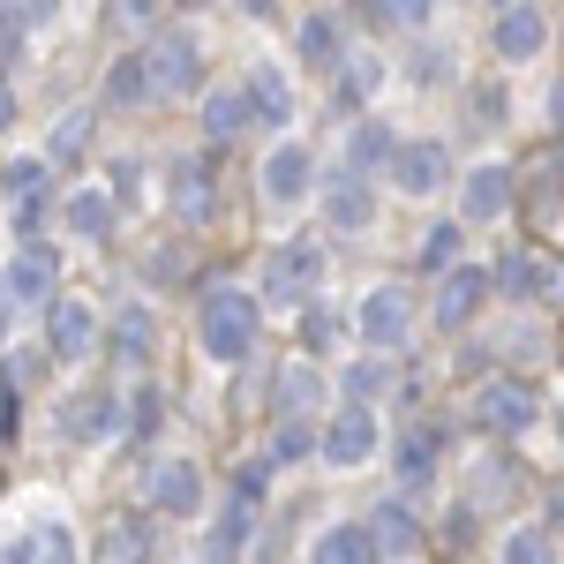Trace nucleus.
I'll list each match as a JSON object with an SVG mask.
<instances>
[{
	"mask_svg": "<svg viewBox=\"0 0 564 564\" xmlns=\"http://www.w3.org/2000/svg\"><path fill=\"white\" fill-rule=\"evenodd\" d=\"M384 174H391L399 196H436V188L452 181V151H444V135H399Z\"/></svg>",
	"mask_w": 564,
	"mask_h": 564,
	"instance_id": "f8f14e48",
	"label": "nucleus"
},
{
	"mask_svg": "<svg viewBox=\"0 0 564 564\" xmlns=\"http://www.w3.org/2000/svg\"><path fill=\"white\" fill-rule=\"evenodd\" d=\"M557 444H564V414H557Z\"/></svg>",
	"mask_w": 564,
	"mask_h": 564,
	"instance_id": "4d7b16f0",
	"label": "nucleus"
},
{
	"mask_svg": "<svg viewBox=\"0 0 564 564\" xmlns=\"http://www.w3.org/2000/svg\"><path fill=\"white\" fill-rule=\"evenodd\" d=\"M196 505H204V467L196 459H159L151 467V512L159 520H196Z\"/></svg>",
	"mask_w": 564,
	"mask_h": 564,
	"instance_id": "aec40b11",
	"label": "nucleus"
},
{
	"mask_svg": "<svg viewBox=\"0 0 564 564\" xmlns=\"http://www.w3.org/2000/svg\"><path fill=\"white\" fill-rule=\"evenodd\" d=\"M316 204H324V226H332V234H369V226H377V188L361 174H347V166L316 188Z\"/></svg>",
	"mask_w": 564,
	"mask_h": 564,
	"instance_id": "6ab92c4d",
	"label": "nucleus"
},
{
	"mask_svg": "<svg viewBox=\"0 0 564 564\" xmlns=\"http://www.w3.org/2000/svg\"><path fill=\"white\" fill-rule=\"evenodd\" d=\"M377 444H384V430H377L369 406H332V414L316 422V459H324V467H369Z\"/></svg>",
	"mask_w": 564,
	"mask_h": 564,
	"instance_id": "1a4fd4ad",
	"label": "nucleus"
},
{
	"mask_svg": "<svg viewBox=\"0 0 564 564\" xmlns=\"http://www.w3.org/2000/svg\"><path fill=\"white\" fill-rule=\"evenodd\" d=\"M263 339V302L241 286H204L196 294V347L212 361H249Z\"/></svg>",
	"mask_w": 564,
	"mask_h": 564,
	"instance_id": "f257e3e1",
	"label": "nucleus"
},
{
	"mask_svg": "<svg viewBox=\"0 0 564 564\" xmlns=\"http://www.w3.org/2000/svg\"><path fill=\"white\" fill-rule=\"evenodd\" d=\"M534 422H542V391L527 384V377L497 369V377H481V384H475V430H489V436H527Z\"/></svg>",
	"mask_w": 564,
	"mask_h": 564,
	"instance_id": "20e7f679",
	"label": "nucleus"
},
{
	"mask_svg": "<svg viewBox=\"0 0 564 564\" xmlns=\"http://www.w3.org/2000/svg\"><path fill=\"white\" fill-rule=\"evenodd\" d=\"M399 384H406V377H399V361H384V354H361L339 391H347V406H369V414H377V406H384Z\"/></svg>",
	"mask_w": 564,
	"mask_h": 564,
	"instance_id": "c756f323",
	"label": "nucleus"
},
{
	"mask_svg": "<svg viewBox=\"0 0 564 564\" xmlns=\"http://www.w3.org/2000/svg\"><path fill=\"white\" fill-rule=\"evenodd\" d=\"M98 347H106V316H98V302H84V294H53V308H45V354H53V361H90Z\"/></svg>",
	"mask_w": 564,
	"mask_h": 564,
	"instance_id": "6e6552de",
	"label": "nucleus"
},
{
	"mask_svg": "<svg viewBox=\"0 0 564 564\" xmlns=\"http://www.w3.org/2000/svg\"><path fill=\"white\" fill-rule=\"evenodd\" d=\"M475 113H481V121H505V113H512L505 84H481V90H475Z\"/></svg>",
	"mask_w": 564,
	"mask_h": 564,
	"instance_id": "3c124183",
	"label": "nucleus"
},
{
	"mask_svg": "<svg viewBox=\"0 0 564 564\" xmlns=\"http://www.w3.org/2000/svg\"><path fill=\"white\" fill-rule=\"evenodd\" d=\"M324 399H332V377L316 361H286L271 377V414L279 422H324Z\"/></svg>",
	"mask_w": 564,
	"mask_h": 564,
	"instance_id": "2eb2a0df",
	"label": "nucleus"
},
{
	"mask_svg": "<svg viewBox=\"0 0 564 564\" xmlns=\"http://www.w3.org/2000/svg\"><path fill=\"white\" fill-rule=\"evenodd\" d=\"M422 23H430L422 0H384V8H369V31H422Z\"/></svg>",
	"mask_w": 564,
	"mask_h": 564,
	"instance_id": "49530a36",
	"label": "nucleus"
},
{
	"mask_svg": "<svg viewBox=\"0 0 564 564\" xmlns=\"http://www.w3.org/2000/svg\"><path fill=\"white\" fill-rule=\"evenodd\" d=\"M308 452H316V422H279L271 452H263V467H286V459H308Z\"/></svg>",
	"mask_w": 564,
	"mask_h": 564,
	"instance_id": "c03bdc74",
	"label": "nucleus"
},
{
	"mask_svg": "<svg viewBox=\"0 0 564 564\" xmlns=\"http://www.w3.org/2000/svg\"><path fill=\"white\" fill-rule=\"evenodd\" d=\"M196 129H204V143H212V151H226V143H241V135H249V113H241V90H212V98H204V113H196Z\"/></svg>",
	"mask_w": 564,
	"mask_h": 564,
	"instance_id": "473e14b6",
	"label": "nucleus"
},
{
	"mask_svg": "<svg viewBox=\"0 0 564 564\" xmlns=\"http://www.w3.org/2000/svg\"><path fill=\"white\" fill-rule=\"evenodd\" d=\"M151 347H159V316H151V308H121V324L106 332V354H113L121 369H143Z\"/></svg>",
	"mask_w": 564,
	"mask_h": 564,
	"instance_id": "7c9ffc66",
	"label": "nucleus"
},
{
	"mask_svg": "<svg viewBox=\"0 0 564 564\" xmlns=\"http://www.w3.org/2000/svg\"><path fill=\"white\" fill-rule=\"evenodd\" d=\"M308 564H384V557H377V542H369L361 520H332L308 542Z\"/></svg>",
	"mask_w": 564,
	"mask_h": 564,
	"instance_id": "cd10ccee",
	"label": "nucleus"
},
{
	"mask_svg": "<svg viewBox=\"0 0 564 564\" xmlns=\"http://www.w3.org/2000/svg\"><path fill=\"white\" fill-rule=\"evenodd\" d=\"M15 129V84H8V68H0V135Z\"/></svg>",
	"mask_w": 564,
	"mask_h": 564,
	"instance_id": "603ef678",
	"label": "nucleus"
},
{
	"mask_svg": "<svg viewBox=\"0 0 564 564\" xmlns=\"http://www.w3.org/2000/svg\"><path fill=\"white\" fill-rule=\"evenodd\" d=\"M159 422H166L159 384H135V399H121V436H129V444H151V436H159Z\"/></svg>",
	"mask_w": 564,
	"mask_h": 564,
	"instance_id": "c9c22d12",
	"label": "nucleus"
},
{
	"mask_svg": "<svg viewBox=\"0 0 564 564\" xmlns=\"http://www.w3.org/2000/svg\"><path fill=\"white\" fill-rule=\"evenodd\" d=\"M263 497H271V467H263V459H241V467H234V489H226V512L257 520Z\"/></svg>",
	"mask_w": 564,
	"mask_h": 564,
	"instance_id": "4c0bfd02",
	"label": "nucleus"
},
{
	"mask_svg": "<svg viewBox=\"0 0 564 564\" xmlns=\"http://www.w3.org/2000/svg\"><path fill=\"white\" fill-rule=\"evenodd\" d=\"M444 467V414H414L406 430L391 436V481H399V497H422Z\"/></svg>",
	"mask_w": 564,
	"mask_h": 564,
	"instance_id": "0eeeda50",
	"label": "nucleus"
},
{
	"mask_svg": "<svg viewBox=\"0 0 564 564\" xmlns=\"http://www.w3.org/2000/svg\"><path fill=\"white\" fill-rule=\"evenodd\" d=\"M354 332L369 339V354L391 361V354L414 339V294H406V286H369L361 308H354Z\"/></svg>",
	"mask_w": 564,
	"mask_h": 564,
	"instance_id": "9d476101",
	"label": "nucleus"
},
{
	"mask_svg": "<svg viewBox=\"0 0 564 564\" xmlns=\"http://www.w3.org/2000/svg\"><path fill=\"white\" fill-rule=\"evenodd\" d=\"M414 263H422V271H430V279H444V271H452V263H459V218H436L430 234H422V241H414Z\"/></svg>",
	"mask_w": 564,
	"mask_h": 564,
	"instance_id": "58836bf2",
	"label": "nucleus"
},
{
	"mask_svg": "<svg viewBox=\"0 0 564 564\" xmlns=\"http://www.w3.org/2000/svg\"><path fill=\"white\" fill-rule=\"evenodd\" d=\"M31 564H84V557H76V534L45 520L39 534H31Z\"/></svg>",
	"mask_w": 564,
	"mask_h": 564,
	"instance_id": "a18cd8bd",
	"label": "nucleus"
},
{
	"mask_svg": "<svg viewBox=\"0 0 564 564\" xmlns=\"http://www.w3.org/2000/svg\"><path fill=\"white\" fill-rule=\"evenodd\" d=\"M294 53H302V68H316V76H339V61H347V23H339V15H308L302 31H294Z\"/></svg>",
	"mask_w": 564,
	"mask_h": 564,
	"instance_id": "a878e982",
	"label": "nucleus"
},
{
	"mask_svg": "<svg viewBox=\"0 0 564 564\" xmlns=\"http://www.w3.org/2000/svg\"><path fill=\"white\" fill-rule=\"evenodd\" d=\"M527 308H564V249L534 263V302Z\"/></svg>",
	"mask_w": 564,
	"mask_h": 564,
	"instance_id": "de8ad7c7",
	"label": "nucleus"
},
{
	"mask_svg": "<svg viewBox=\"0 0 564 564\" xmlns=\"http://www.w3.org/2000/svg\"><path fill=\"white\" fill-rule=\"evenodd\" d=\"M324 263H332V249H324L316 234H286V241L263 257V294H257V302L308 308L316 294H324Z\"/></svg>",
	"mask_w": 564,
	"mask_h": 564,
	"instance_id": "7ed1b4c3",
	"label": "nucleus"
},
{
	"mask_svg": "<svg viewBox=\"0 0 564 564\" xmlns=\"http://www.w3.org/2000/svg\"><path fill=\"white\" fill-rule=\"evenodd\" d=\"M557 369H564V332H557Z\"/></svg>",
	"mask_w": 564,
	"mask_h": 564,
	"instance_id": "6e6d98bb",
	"label": "nucleus"
},
{
	"mask_svg": "<svg viewBox=\"0 0 564 564\" xmlns=\"http://www.w3.org/2000/svg\"><path fill=\"white\" fill-rule=\"evenodd\" d=\"M45 159H8L0 166V204H8V226L23 234V241H39L45 226V204H53V188H45Z\"/></svg>",
	"mask_w": 564,
	"mask_h": 564,
	"instance_id": "9b49d317",
	"label": "nucleus"
},
{
	"mask_svg": "<svg viewBox=\"0 0 564 564\" xmlns=\"http://www.w3.org/2000/svg\"><path fill=\"white\" fill-rule=\"evenodd\" d=\"M361 527H369V542H377V557H384V564L422 557V550H430V527H422V512H414L406 497H384Z\"/></svg>",
	"mask_w": 564,
	"mask_h": 564,
	"instance_id": "f3484780",
	"label": "nucleus"
},
{
	"mask_svg": "<svg viewBox=\"0 0 564 564\" xmlns=\"http://www.w3.org/2000/svg\"><path fill=\"white\" fill-rule=\"evenodd\" d=\"M339 339H347V316H339V308L316 294V302L302 308V347H308V354H332Z\"/></svg>",
	"mask_w": 564,
	"mask_h": 564,
	"instance_id": "a19ab883",
	"label": "nucleus"
},
{
	"mask_svg": "<svg viewBox=\"0 0 564 564\" xmlns=\"http://www.w3.org/2000/svg\"><path fill=\"white\" fill-rule=\"evenodd\" d=\"M39 23H53V8H0V61H15Z\"/></svg>",
	"mask_w": 564,
	"mask_h": 564,
	"instance_id": "37998d69",
	"label": "nucleus"
},
{
	"mask_svg": "<svg viewBox=\"0 0 564 564\" xmlns=\"http://www.w3.org/2000/svg\"><path fill=\"white\" fill-rule=\"evenodd\" d=\"M90 135H98V113H90V106H68V113L53 121V135H45V174H53V166H84Z\"/></svg>",
	"mask_w": 564,
	"mask_h": 564,
	"instance_id": "c85d7f7f",
	"label": "nucleus"
},
{
	"mask_svg": "<svg viewBox=\"0 0 564 564\" xmlns=\"http://www.w3.org/2000/svg\"><path fill=\"white\" fill-rule=\"evenodd\" d=\"M505 212H512V166L481 159L475 174L459 181V218H505Z\"/></svg>",
	"mask_w": 564,
	"mask_h": 564,
	"instance_id": "b1692460",
	"label": "nucleus"
},
{
	"mask_svg": "<svg viewBox=\"0 0 564 564\" xmlns=\"http://www.w3.org/2000/svg\"><path fill=\"white\" fill-rule=\"evenodd\" d=\"M481 279H489V294H505V302H520V308L534 302V257H527V249H505Z\"/></svg>",
	"mask_w": 564,
	"mask_h": 564,
	"instance_id": "f704fd0d",
	"label": "nucleus"
},
{
	"mask_svg": "<svg viewBox=\"0 0 564 564\" xmlns=\"http://www.w3.org/2000/svg\"><path fill=\"white\" fill-rule=\"evenodd\" d=\"M135 61H143L151 106L188 98V90L204 84V39H196L188 23H151V31H143V45H135Z\"/></svg>",
	"mask_w": 564,
	"mask_h": 564,
	"instance_id": "f03ea898",
	"label": "nucleus"
},
{
	"mask_svg": "<svg viewBox=\"0 0 564 564\" xmlns=\"http://www.w3.org/2000/svg\"><path fill=\"white\" fill-rule=\"evenodd\" d=\"M61 294V249H45V241H15L8 263H0V302L8 308H53Z\"/></svg>",
	"mask_w": 564,
	"mask_h": 564,
	"instance_id": "39448f33",
	"label": "nucleus"
},
{
	"mask_svg": "<svg viewBox=\"0 0 564 564\" xmlns=\"http://www.w3.org/2000/svg\"><path fill=\"white\" fill-rule=\"evenodd\" d=\"M61 218L76 226V241H113V226H121V212H113L106 188H76V196L61 204Z\"/></svg>",
	"mask_w": 564,
	"mask_h": 564,
	"instance_id": "2f4dec72",
	"label": "nucleus"
},
{
	"mask_svg": "<svg viewBox=\"0 0 564 564\" xmlns=\"http://www.w3.org/2000/svg\"><path fill=\"white\" fill-rule=\"evenodd\" d=\"M113 212H121V204H135V188H143V166H135V159H113Z\"/></svg>",
	"mask_w": 564,
	"mask_h": 564,
	"instance_id": "8fccbe9b",
	"label": "nucleus"
},
{
	"mask_svg": "<svg viewBox=\"0 0 564 564\" xmlns=\"http://www.w3.org/2000/svg\"><path fill=\"white\" fill-rule=\"evenodd\" d=\"M550 129L564 135V76H557V84H550Z\"/></svg>",
	"mask_w": 564,
	"mask_h": 564,
	"instance_id": "864d4df0",
	"label": "nucleus"
},
{
	"mask_svg": "<svg viewBox=\"0 0 564 564\" xmlns=\"http://www.w3.org/2000/svg\"><path fill=\"white\" fill-rule=\"evenodd\" d=\"M542 45H550V15H542V8H497V15H489V53H497L505 68H527Z\"/></svg>",
	"mask_w": 564,
	"mask_h": 564,
	"instance_id": "a211bd4d",
	"label": "nucleus"
},
{
	"mask_svg": "<svg viewBox=\"0 0 564 564\" xmlns=\"http://www.w3.org/2000/svg\"><path fill=\"white\" fill-rule=\"evenodd\" d=\"M113 430H121V391L84 384L68 406H61V436H68V444H106Z\"/></svg>",
	"mask_w": 564,
	"mask_h": 564,
	"instance_id": "412c9836",
	"label": "nucleus"
},
{
	"mask_svg": "<svg viewBox=\"0 0 564 564\" xmlns=\"http://www.w3.org/2000/svg\"><path fill=\"white\" fill-rule=\"evenodd\" d=\"M249 534H257V520H241V512H218L212 534H204V550H196V564H241Z\"/></svg>",
	"mask_w": 564,
	"mask_h": 564,
	"instance_id": "72a5a7b5",
	"label": "nucleus"
},
{
	"mask_svg": "<svg viewBox=\"0 0 564 564\" xmlns=\"http://www.w3.org/2000/svg\"><path fill=\"white\" fill-rule=\"evenodd\" d=\"M497 564H557V534L550 527H512L497 542Z\"/></svg>",
	"mask_w": 564,
	"mask_h": 564,
	"instance_id": "ea45409f",
	"label": "nucleus"
},
{
	"mask_svg": "<svg viewBox=\"0 0 564 564\" xmlns=\"http://www.w3.org/2000/svg\"><path fill=\"white\" fill-rule=\"evenodd\" d=\"M106 98H113V106H151V84H143V61H135V53H121V61L106 68Z\"/></svg>",
	"mask_w": 564,
	"mask_h": 564,
	"instance_id": "79ce46f5",
	"label": "nucleus"
},
{
	"mask_svg": "<svg viewBox=\"0 0 564 564\" xmlns=\"http://www.w3.org/2000/svg\"><path fill=\"white\" fill-rule=\"evenodd\" d=\"M391 151H399V135H391V121L384 113H361V121H354V135H347V174H384L391 166Z\"/></svg>",
	"mask_w": 564,
	"mask_h": 564,
	"instance_id": "bb28decb",
	"label": "nucleus"
},
{
	"mask_svg": "<svg viewBox=\"0 0 564 564\" xmlns=\"http://www.w3.org/2000/svg\"><path fill=\"white\" fill-rule=\"evenodd\" d=\"M377 90H384V61L377 53H347L339 61V76H332V98H339V113H377Z\"/></svg>",
	"mask_w": 564,
	"mask_h": 564,
	"instance_id": "393cba45",
	"label": "nucleus"
},
{
	"mask_svg": "<svg viewBox=\"0 0 564 564\" xmlns=\"http://www.w3.org/2000/svg\"><path fill=\"white\" fill-rule=\"evenodd\" d=\"M166 212H174L181 226H196V218L218 212V174L204 159H174V166H166Z\"/></svg>",
	"mask_w": 564,
	"mask_h": 564,
	"instance_id": "4be33fe9",
	"label": "nucleus"
},
{
	"mask_svg": "<svg viewBox=\"0 0 564 564\" xmlns=\"http://www.w3.org/2000/svg\"><path fill=\"white\" fill-rule=\"evenodd\" d=\"M143 557H151V527L106 520V534H98V564H143Z\"/></svg>",
	"mask_w": 564,
	"mask_h": 564,
	"instance_id": "e433bc0d",
	"label": "nucleus"
},
{
	"mask_svg": "<svg viewBox=\"0 0 564 564\" xmlns=\"http://www.w3.org/2000/svg\"><path fill=\"white\" fill-rule=\"evenodd\" d=\"M241 113H249V129H294V84H286V68H271L257 61L249 76H241Z\"/></svg>",
	"mask_w": 564,
	"mask_h": 564,
	"instance_id": "dca6fc26",
	"label": "nucleus"
},
{
	"mask_svg": "<svg viewBox=\"0 0 564 564\" xmlns=\"http://www.w3.org/2000/svg\"><path fill=\"white\" fill-rule=\"evenodd\" d=\"M527 489V475H520V459H505V452H481L475 467H467V512H497V505H512Z\"/></svg>",
	"mask_w": 564,
	"mask_h": 564,
	"instance_id": "5701e85b",
	"label": "nucleus"
},
{
	"mask_svg": "<svg viewBox=\"0 0 564 564\" xmlns=\"http://www.w3.org/2000/svg\"><path fill=\"white\" fill-rule=\"evenodd\" d=\"M489 308V279H481V263H452L444 279H436V332L444 339H459V332H475V316Z\"/></svg>",
	"mask_w": 564,
	"mask_h": 564,
	"instance_id": "ddd939ff",
	"label": "nucleus"
},
{
	"mask_svg": "<svg viewBox=\"0 0 564 564\" xmlns=\"http://www.w3.org/2000/svg\"><path fill=\"white\" fill-rule=\"evenodd\" d=\"M0 339H8V302H0Z\"/></svg>",
	"mask_w": 564,
	"mask_h": 564,
	"instance_id": "5fc2aeb1",
	"label": "nucleus"
},
{
	"mask_svg": "<svg viewBox=\"0 0 564 564\" xmlns=\"http://www.w3.org/2000/svg\"><path fill=\"white\" fill-rule=\"evenodd\" d=\"M414 84H452V53L444 45H414Z\"/></svg>",
	"mask_w": 564,
	"mask_h": 564,
	"instance_id": "09e8293b",
	"label": "nucleus"
},
{
	"mask_svg": "<svg viewBox=\"0 0 564 564\" xmlns=\"http://www.w3.org/2000/svg\"><path fill=\"white\" fill-rule=\"evenodd\" d=\"M512 212L534 218V234H557L564 218V143L534 151L527 166H512Z\"/></svg>",
	"mask_w": 564,
	"mask_h": 564,
	"instance_id": "423d86ee",
	"label": "nucleus"
},
{
	"mask_svg": "<svg viewBox=\"0 0 564 564\" xmlns=\"http://www.w3.org/2000/svg\"><path fill=\"white\" fill-rule=\"evenodd\" d=\"M257 188H263V204L294 212V204H302L308 188H316V151H308V143H294V135H286V143H271V151H263V174H257Z\"/></svg>",
	"mask_w": 564,
	"mask_h": 564,
	"instance_id": "4468645a",
	"label": "nucleus"
}]
</instances>
